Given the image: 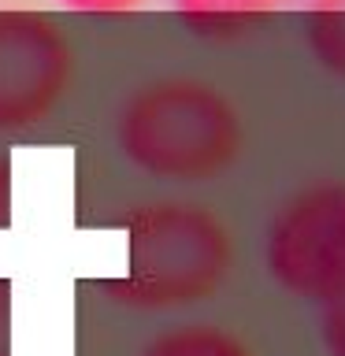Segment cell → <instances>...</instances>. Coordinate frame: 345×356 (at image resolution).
Returning a JSON list of instances; mask_svg holds the SVG:
<instances>
[{"label":"cell","mask_w":345,"mask_h":356,"mask_svg":"<svg viewBox=\"0 0 345 356\" xmlns=\"http://www.w3.org/2000/svg\"><path fill=\"white\" fill-rule=\"evenodd\" d=\"M111 141L138 175L167 186H200L238 163L245 122L216 82L160 74L122 93L111 115Z\"/></svg>","instance_id":"1"},{"label":"cell","mask_w":345,"mask_h":356,"mask_svg":"<svg viewBox=\"0 0 345 356\" xmlns=\"http://www.w3.org/2000/svg\"><path fill=\"white\" fill-rule=\"evenodd\" d=\"M234 267L230 230L193 200H141L122 216V271L104 278L108 300L138 312H175L216 297Z\"/></svg>","instance_id":"2"},{"label":"cell","mask_w":345,"mask_h":356,"mask_svg":"<svg viewBox=\"0 0 345 356\" xmlns=\"http://www.w3.org/2000/svg\"><path fill=\"white\" fill-rule=\"evenodd\" d=\"M267 278L312 308L345 300V178H323L271 211L264 227Z\"/></svg>","instance_id":"3"},{"label":"cell","mask_w":345,"mask_h":356,"mask_svg":"<svg viewBox=\"0 0 345 356\" xmlns=\"http://www.w3.org/2000/svg\"><path fill=\"white\" fill-rule=\"evenodd\" d=\"M74 86V49L41 11L0 8V134L41 127Z\"/></svg>","instance_id":"4"},{"label":"cell","mask_w":345,"mask_h":356,"mask_svg":"<svg viewBox=\"0 0 345 356\" xmlns=\"http://www.w3.org/2000/svg\"><path fill=\"white\" fill-rule=\"evenodd\" d=\"M282 0H171L175 15L197 38H241Z\"/></svg>","instance_id":"5"},{"label":"cell","mask_w":345,"mask_h":356,"mask_svg":"<svg viewBox=\"0 0 345 356\" xmlns=\"http://www.w3.org/2000/svg\"><path fill=\"white\" fill-rule=\"evenodd\" d=\"M138 356H252L238 334L211 327V323H186L171 327L145 345Z\"/></svg>","instance_id":"6"},{"label":"cell","mask_w":345,"mask_h":356,"mask_svg":"<svg viewBox=\"0 0 345 356\" xmlns=\"http://www.w3.org/2000/svg\"><path fill=\"white\" fill-rule=\"evenodd\" d=\"M305 44L323 71L345 78V0H308Z\"/></svg>","instance_id":"7"},{"label":"cell","mask_w":345,"mask_h":356,"mask_svg":"<svg viewBox=\"0 0 345 356\" xmlns=\"http://www.w3.org/2000/svg\"><path fill=\"white\" fill-rule=\"evenodd\" d=\"M319 345L323 356H345V300L330 308H319Z\"/></svg>","instance_id":"8"},{"label":"cell","mask_w":345,"mask_h":356,"mask_svg":"<svg viewBox=\"0 0 345 356\" xmlns=\"http://www.w3.org/2000/svg\"><path fill=\"white\" fill-rule=\"evenodd\" d=\"M67 11H82V15H115V11H130L141 0H56Z\"/></svg>","instance_id":"9"},{"label":"cell","mask_w":345,"mask_h":356,"mask_svg":"<svg viewBox=\"0 0 345 356\" xmlns=\"http://www.w3.org/2000/svg\"><path fill=\"white\" fill-rule=\"evenodd\" d=\"M11 189H15L11 160H8V156H0V230L11 227Z\"/></svg>","instance_id":"10"},{"label":"cell","mask_w":345,"mask_h":356,"mask_svg":"<svg viewBox=\"0 0 345 356\" xmlns=\"http://www.w3.org/2000/svg\"><path fill=\"white\" fill-rule=\"evenodd\" d=\"M0 356H11V282L0 278Z\"/></svg>","instance_id":"11"}]
</instances>
